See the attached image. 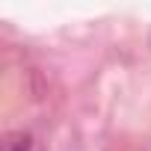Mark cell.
Segmentation results:
<instances>
[{
    "label": "cell",
    "mask_w": 151,
    "mask_h": 151,
    "mask_svg": "<svg viewBox=\"0 0 151 151\" xmlns=\"http://www.w3.org/2000/svg\"><path fill=\"white\" fill-rule=\"evenodd\" d=\"M3 151H33V136L24 133V130H15L6 136L3 142Z\"/></svg>",
    "instance_id": "1"
}]
</instances>
